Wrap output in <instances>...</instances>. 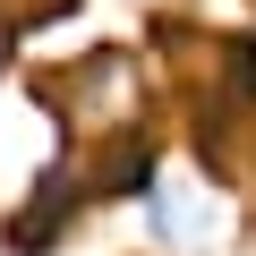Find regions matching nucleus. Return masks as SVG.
<instances>
[{"instance_id":"nucleus-1","label":"nucleus","mask_w":256,"mask_h":256,"mask_svg":"<svg viewBox=\"0 0 256 256\" xmlns=\"http://www.w3.org/2000/svg\"><path fill=\"white\" fill-rule=\"evenodd\" d=\"M86 214H94L86 154H77V146H52V154L34 162V180L0 205V256H60Z\"/></svg>"},{"instance_id":"nucleus-2","label":"nucleus","mask_w":256,"mask_h":256,"mask_svg":"<svg viewBox=\"0 0 256 256\" xmlns=\"http://www.w3.org/2000/svg\"><path fill=\"white\" fill-rule=\"evenodd\" d=\"M137 239L154 256H214L230 239V205L214 180H188V171H162V188L137 205Z\"/></svg>"},{"instance_id":"nucleus-3","label":"nucleus","mask_w":256,"mask_h":256,"mask_svg":"<svg viewBox=\"0 0 256 256\" xmlns=\"http://www.w3.org/2000/svg\"><path fill=\"white\" fill-rule=\"evenodd\" d=\"M162 171H171V146L154 137V128H120V137L86 146V188H94V214H111V205H128V214H137V205L162 188Z\"/></svg>"}]
</instances>
